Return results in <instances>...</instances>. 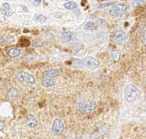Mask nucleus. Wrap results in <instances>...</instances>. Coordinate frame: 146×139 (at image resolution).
I'll list each match as a JSON object with an SVG mask.
<instances>
[{"label":"nucleus","instance_id":"1","mask_svg":"<svg viewBox=\"0 0 146 139\" xmlns=\"http://www.w3.org/2000/svg\"><path fill=\"white\" fill-rule=\"evenodd\" d=\"M74 67L77 68H97L100 66V62L93 56H87L83 59H76L72 62Z\"/></svg>","mask_w":146,"mask_h":139},{"label":"nucleus","instance_id":"2","mask_svg":"<svg viewBox=\"0 0 146 139\" xmlns=\"http://www.w3.org/2000/svg\"><path fill=\"white\" fill-rule=\"evenodd\" d=\"M139 89L134 86L133 85H127L125 89V99L127 103H133L135 102L138 97H139Z\"/></svg>","mask_w":146,"mask_h":139},{"label":"nucleus","instance_id":"3","mask_svg":"<svg viewBox=\"0 0 146 139\" xmlns=\"http://www.w3.org/2000/svg\"><path fill=\"white\" fill-rule=\"evenodd\" d=\"M98 104L95 101L90 102H80L77 104V109L82 114H89L94 111L97 108Z\"/></svg>","mask_w":146,"mask_h":139},{"label":"nucleus","instance_id":"4","mask_svg":"<svg viewBox=\"0 0 146 139\" xmlns=\"http://www.w3.org/2000/svg\"><path fill=\"white\" fill-rule=\"evenodd\" d=\"M127 5L126 4H116L114 5L110 10V15L113 17H121L127 10Z\"/></svg>","mask_w":146,"mask_h":139},{"label":"nucleus","instance_id":"5","mask_svg":"<svg viewBox=\"0 0 146 139\" xmlns=\"http://www.w3.org/2000/svg\"><path fill=\"white\" fill-rule=\"evenodd\" d=\"M17 79L21 82H24L29 85H33L35 83V78L29 73L25 71H20L17 73Z\"/></svg>","mask_w":146,"mask_h":139},{"label":"nucleus","instance_id":"6","mask_svg":"<svg viewBox=\"0 0 146 139\" xmlns=\"http://www.w3.org/2000/svg\"><path fill=\"white\" fill-rule=\"evenodd\" d=\"M63 129H64V124H63V121L60 119H56L54 121H53V124H52V126H51V131H52V133L54 135H56V136H59L63 132Z\"/></svg>","mask_w":146,"mask_h":139},{"label":"nucleus","instance_id":"7","mask_svg":"<svg viewBox=\"0 0 146 139\" xmlns=\"http://www.w3.org/2000/svg\"><path fill=\"white\" fill-rule=\"evenodd\" d=\"M25 122H26L27 126L31 128H34L38 126V119L33 115H27L25 119Z\"/></svg>","mask_w":146,"mask_h":139},{"label":"nucleus","instance_id":"8","mask_svg":"<svg viewBox=\"0 0 146 139\" xmlns=\"http://www.w3.org/2000/svg\"><path fill=\"white\" fill-rule=\"evenodd\" d=\"M76 38V34L73 32H65L61 34V38L63 42L68 43L74 40Z\"/></svg>","mask_w":146,"mask_h":139},{"label":"nucleus","instance_id":"9","mask_svg":"<svg viewBox=\"0 0 146 139\" xmlns=\"http://www.w3.org/2000/svg\"><path fill=\"white\" fill-rule=\"evenodd\" d=\"M126 38H127V34H126L125 32H123V31H121V30L117 31V32H115V37H114L115 41L117 44H123V43L125 42Z\"/></svg>","mask_w":146,"mask_h":139},{"label":"nucleus","instance_id":"10","mask_svg":"<svg viewBox=\"0 0 146 139\" xmlns=\"http://www.w3.org/2000/svg\"><path fill=\"white\" fill-rule=\"evenodd\" d=\"M59 75V71L55 68H50L44 72L43 76L45 79H55Z\"/></svg>","mask_w":146,"mask_h":139},{"label":"nucleus","instance_id":"11","mask_svg":"<svg viewBox=\"0 0 146 139\" xmlns=\"http://www.w3.org/2000/svg\"><path fill=\"white\" fill-rule=\"evenodd\" d=\"M0 10L2 12L3 15H7V16H9L12 12H11V9H10V5L9 3H4L2 4L1 8H0Z\"/></svg>","mask_w":146,"mask_h":139},{"label":"nucleus","instance_id":"12","mask_svg":"<svg viewBox=\"0 0 146 139\" xmlns=\"http://www.w3.org/2000/svg\"><path fill=\"white\" fill-rule=\"evenodd\" d=\"M41 84L44 87H52V86H54L56 84V81L54 79H45L44 78L41 81Z\"/></svg>","mask_w":146,"mask_h":139},{"label":"nucleus","instance_id":"13","mask_svg":"<svg viewBox=\"0 0 146 139\" xmlns=\"http://www.w3.org/2000/svg\"><path fill=\"white\" fill-rule=\"evenodd\" d=\"M21 52H22V50L21 49H18V48H11V49L9 50L8 54L11 57H16V56H20L21 54Z\"/></svg>","mask_w":146,"mask_h":139},{"label":"nucleus","instance_id":"14","mask_svg":"<svg viewBox=\"0 0 146 139\" xmlns=\"http://www.w3.org/2000/svg\"><path fill=\"white\" fill-rule=\"evenodd\" d=\"M64 8L67 9H69V10H74V9H78V4L74 1H70V2L64 3Z\"/></svg>","mask_w":146,"mask_h":139},{"label":"nucleus","instance_id":"15","mask_svg":"<svg viewBox=\"0 0 146 139\" xmlns=\"http://www.w3.org/2000/svg\"><path fill=\"white\" fill-rule=\"evenodd\" d=\"M18 93H19V92H18L17 89H15V88H11V89L9 91V92H8V97H9V99L15 100V99L17 98Z\"/></svg>","mask_w":146,"mask_h":139},{"label":"nucleus","instance_id":"16","mask_svg":"<svg viewBox=\"0 0 146 139\" xmlns=\"http://www.w3.org/2000/svg\"><path fill=\"white\" fill-rule=\"evenodd\" d=\"M13 41H14L13 38H0V46H3V45H6L8 44H10Z\"/></svg>","mask_w":146,"mask_h":139},{"label":"nucleus","instance_id":"17","mask_svg":"<svg viewBox=\"0 0 146 139\" xmlns=\"http://www.w3.org/2000/svg\"><path fill=\"white\" fill-rule=\"evenodd\" d=\"M34 21L39 23H44L47 21V18L43 15H36L34 16Z\"/></svg>","mask_w":146,"mask_h":139},{"label":"nucleus","instance_id":"18","mask_svg":"<svg viewBox=\"0 0 146 139\" xmlns=\"http://www.w3.org/2000/svg\"><path fill=\"white\" fill-rule=\"evenodd\" d=\"M84 27H85L86 30H93V29H95L96 26H95V24L93 22L89 21V22H86V25H85Z\"/></svg>","mask_w":146,"mask_h":139},{"label":"nucleus","instance_id":"19","mask_svg":"<svg viewBox=\"0 0 146 139\" xmlns=\"http://www.w3.org/2000/svg\"><path fill=\"white\" fill-rule=\"evenodd\" d=\"M114 3H115L114 2H107V3H102L98 4V5L97 6V8H98V9H103V8H105V7H109V6H110V5H113Z\"/></svg>","mask_w":146,"mask_h":139},{"label":"nucleus","instance_id":"20","mask_svg":"<svg viewBox=\"0 0 146 139\" xmlns=\"http://www.w3.org/2000/svg\"><path fill=\"white\" fill-rule=\"evenodd\" d=\"M145 3V0H133V2L132 3V5L133 7H138V6L144 4Z\"/></svg>","mask_w":146,"mask_h":139},{"label":"nucleus","instance_id":"21","mask_svg":"<svg viewBox=\"0 0 146 139\" xmlns=\"http://www.w3.org/2000/svg\"><path fill=\"white\" fill-rule=\"evenodd\" d=\"M32 44H33V46H42V45H43L42 41H41V40H38V39L33 40Z\"/></svg>","mask_w":146,"mask_h":139},{"label":"nucleus","instance_id":"22","mask_svg":"<svg viewBox=\"0 0 146 139\" xmlns=\"http://www.w3.org/2000/svg\"><path fill=\"white\" fill-rule=\"evenodd\" d=\"M113 57L115 60H118L119 58V51H114L113 52Z\"/></svg>","mask_w":146,"mask_h":139},{"label":"nucleus","instance_id":"23","mask_svg":"<svg viewBox=\"0 0 146 139\" xmlns=\"http://www.w3.org/2000/svg\"><path fill=\"white\" fill-rule=\"evenodd\" d=\"M98 22L101 26H107V22L103 19H98Z\"/></svg>","mask_w":146,"mask_h":139},{"label":"nucleus","instance_id":"24","mask_svg":"<svg viewBox=\"0 0 146 139\" xmlns=\"http://www.w3.org/2000/svg\"><path fill=\"white\" fill-rule=\"evenodd\" d=\"M143 43L146 45V30L144 32V34H143Z\"/></svg>","mask_w":146,"mask_h":139},{"label":"nucleus","instance_id":"25","mask_svg":"<svg viewBox=\"0 0 146 139\" xmlns=\"http://www.w3.org/2000/svg\"><path fill=\"white\" fill-rule=\"evenodd\" d=\"M3 128H4V123L0 120V131H3Z\"/></svg>","mask_w":146,"mask_h":139},{"label":"nucleus","instance_id":"26","mask_svg":"<svg viewBox=\"0 0 146 139\" xmlns=\"http://www.w3.org/2000/svg\"><path fill=\"white\" fill-rule=\"evenodd\" d=\"M40 3H41V0H34L33 1V3L35 5H38V4H40Z\"/></svg>","mask_w":146,"mask_h":139},{"label":"nucleus","instance_id":"27","mask_svg":"<svg viewBox=\"0 0 146 139\" xmlns=\"http://www.w3.org/2000/svg\"><path fill=\"white\" fill-rule=\"evenodd\" d=\"M72 139H84L82 137H77V138H72Z\"/></svg>","mask_w":146,"mask_h":139},{"label":"nucleus","instance_id":"28","mask_svg":"<svg viewBox=\"0 0 146 139\" xmlns=\"http://www.w3.org/2000/svg\"><path fill=\"white\" fill-rule=\"evenodd\" d=\"M123 1H124V0H123ZM125 1H127V0H125Z\"/></svg>","mask_w":146,"mask_h":139}]
</instances>
